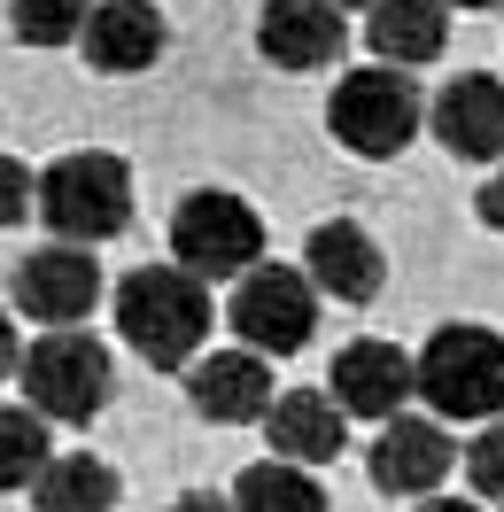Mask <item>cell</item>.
<instances>
[{
  "label": "cell",
  "mask_w": 504,
  "mask_h": 512,
  "mask_svg": "<svg viewBox=\"0 0 504 512\" xmlns=\"http://www.w3.org/2000/svg\"><path fill=\"white\" fill-rule=\"evenodd\" d=\"M419 396L442 419H489L504 412V342L489 326H435L427 350H419Z\"/></svg>",
  "instance_id": "3957f363"
},
{
  "label": "cell",
  "mask_w": 504,
  "mask_h": 512,
  "mask_svg": "<svg viewBox=\"0 0 504 512\" xmlns=\"http://www.w3.org/2000/svg\"><path fill=\"white\" fill-rule=\"evenodd\" d=\"M94 8H101V0H16L8 24H16L24 47H70V39H86Z\"/></svg>",
  "instance_id": "44dd1931"
},
{
  "label": "cell",
  "mask_w": 504,
  "mask_h": 512,
  "mask_svg": "<svg viewBox=\"0 0 504 512\" xmlns=\"http://www.w3.org/2000/svg\"><path fill=\"white\" fill-rule=\"evenodd\" d=\"M442 32H450V8H442V0H380L373 16H365V47H373L388 70L435 63Z\"/></svg>",
  "instance_id": "e0dca14e"
},
{
  "label": "cell",
  "mask_w": 504,
  "mask_h": 512,
  "mask_svg": "<svg viewBox=\"0 0 504 512\" xmlns=\"http://www.w3.org/2000/svg\"><path fill=\"white\" fill-rule=\"evenodd\" d=\"M435 140L458 163H497L504 156V86L497 78H450L435 94Z\"/></svg>",
  "instance_id": "4fadbf2b"
},
{
  "label": "cell",
  "mask_w": 504,
  "mask_h": 512,
  "mask_svg": "<svg viewBox=\"0 0 504 512\" xmlns=\"http://www.w3.org/2000/svg\"><path fill=\"white\" fill-rule=\"evenodd\" d=\"M39 218H47L55 241L94 249V241H109V233L132 225V171L117 156H101V148L55 156L39 171Z\"/></svg>",
  "instance_id": "7a4b0ae2"
},
{
  "label": "cell",
  "mask_w": 504,
  "mask_h": 512,
  "mask_svg": "<svg viewBox=\"0 0 504 512\" xmlns=\"http://www.w3.org/2000/svg\"><path fill=\"white\" fill-rule=\"evenodd\" d=\"M101 303V264L78 241H55V249H32L16 264V311L39 326H78Z\"/></svg>",
  "instance_id": "ba28073f"
},
{
  "label": "cell",
  "mask_w": 504,
  "mask_h": 512,
  "mask_svg": "<svg viewBox=\"0 0 504 512\" xmlns=\"http://www.w3.org/2000/svg\"><path fill=\"white\" fill-rule=\"evenodd\" d=\"M334 8H380V0H334Z\"/></svg>",
  "instance_id": "f1b7e54d"
},
{
  "label": "cell",
  "mask_w": 504,
  "mask_h": 512,
  "mask_svg": "<svg viewBox=\"0 0 504 512\" xmlns=\"http://www.w3.org/2000/svg\"><path fill=\"white\" fill-rule=\"evenodd\" d=\"M233 334H241V350H264V357H295L311 342L318 326V288L311 272H287V264H256L241 272V288H233Z\"/></svg>",
  "instance_id": "52a82bcc"
},
{
  "label": "cell",
  "mask_w": 504,
  "mask_h": 512,
  "mask_svg": "<svg viewBox=\"0 0 504 512\" xmlns=\"http://www.w3.org/2000/svg\"><path fill=\"white\" fill-rule=\"evenodd\" d=\"M334 404H342L349 419H396L404 412V396H419V357H404L396 342H349L342 357H334Z\"/></svg>",
  "instance_id": "9c48e42d"
},
{
  "label": "cell",
  "mask_w": 504,
  "mask_h": 512,
  "mask_svg": "<svg viewBox=\"0 0 504 512\" xmlns=\"http://www.w3.org/2000/svg\"><path fill=\"white\" fill-rule=\"evenodd\" d=\"M163 55V16L156 0H101L94 24H86V63L94 70H148Z\"/></svg>",
  "instance_id": "2e32d148"
},
{
  "label": "cell",
  "mask_w": 504,
  "mask_h": 512,
  "mask_svg": "<svg viewBox=\"0 0 504 512\" xmlns=\"http://www.w3.org/2000/svg\"><path fill=\"white\" fill-rule=\"evenodd\" d=\"M8 373H24V357H16V326L0 319V381H8Z\"/></svg>",
  "instance_id": "484cf974"
},
{
  "label": "cell",
  "mask_w": 504,
  "mask_h": 512,
  "mask_svg": "<svg viewBox=\"0 0 504 512\" xmlns=\"http://www.w3.org/2000/svg\"><path fill=\"white\" fill-rule=\"evenodd\" d=\"M326 117H334V140H342L349 156H396L411 132H419V86H411L404 70H349L342 86H334V101H326Z\"/></svg>",
  "instance_id": "8992f818"
},
{
  "label": "cell",
  "mask_w": 504,
  "mask_h": 512,
  "mask_svg": "<svg viewBox=\"0 0 504 512\" xmlns=\"http://www.w3.org/2000/svg\"><path fill=\"white\" fill-rule=\"evenodd\" d=\"M303 264H311V288H326L334 303H373V295H380V272H388L380 249H373V233H365V225H349V218L311 225Z\"/></svg>",
  "instance_id": "5bb4252c"
},
{
  "label": "cell",
  "mask_w": 504,
  "mask_h": 512,
  "mask_svg": "<svg viewBox=\"0 0 504 512\" xmlns=\"http://www.w3.org/2000/svg\"><path fill=\"white\" fill-rule=\"evenodd\" d=\"M171 512H233V505L210 497V489H187V497H171Z\"/></svg>",
  "instance_id": "d4e9b609"
},
{
  "label": "cell",
  "mask_w": 504,
  "mask_h": 512,
  "mask_svg": "<svg viewBox=\"0 0 504 512\" xmlns=\"http://www.w3.org/2000/svg\"><path fill=\"white\" fill-rule=\"evenodd\" d=\"M32 505L39 512H117V474L101 458H86V450H63L32 481Z\"/></svg>",
  "instance_id": "ac0fdd59"
},
{
  "label": "cell",
  "mask_w": 504,
  "mask_h": 512,
  "mask_svg": "<svg viewBox=\"0 0 504 512\" xmlns=\"http://www.w3.org/2000/svg\"><path fill=\"white\" fill-rule=\"evenodd\" d=\"M419 512H473V505H466V497H427Z\"/></svg>",
  "instance_id": "4316f807"
},
{
  "label": "cell",
  "mask_w": 504,
  "mask_h": 512,
  "mask_svg": "<svg viewBox=\"0 0 504 512\" xmlns=\"http://www.w3.org/2000/svg\"><path fill=\"white\" fill-rule=\"evenodd\" d=\"M210 280H194L187 264H140L125 288H117V326H125V342L140 350V365H163V373H179L194 365L202 350V334H210Z\"/></svg>",
  "instance_id": "6da1fadb"
},
{
  "label": "cell",
  "mask_w": 504,
  "mask_h": 512,
  "mask_svg": "<svg viewBox=\"0 0 504 512\" xmlns=\"http://www.w3.org/2000/svg\"><path fill=\"white\" fill-rule=\"evenodd\" d=\"M373 489L380 497H427L442 474H450V435H442L435 419H380V435H373Z\"/></svg>",
  "instance_id": "7c38bea8"
},
{
  "label": "cell",
  "mask_w": 504,
  "mask_h": 512,
  "mask_svg": "<svg viewBox=\"0 0 504 512\" xmlns=\"http://www.w3.org/2000/svg\"><path fill=\"white\" fill-rule=\"evenodd\" d=\"M481 225L504 233V171H489V187H481Z\"/></svg>",
  "instance_id": "cb8c5ba5"
},
{
  "label": "cell",
  "mask_w": 504,
  "mask_h": 512,
  "mask_svg": "<svg viewBox=\"0 0 504 512\" xmlns=\"http://www.w3.org/2000/svg\"><path fill=\"white\" fill-rule=\"evenodd\" d=\"M466 481L481 489V497H497V505H504V419H489V427L473 435V450H466Z\"/></svg>",
  "instance_id": "7402d4cb"
},
{
  "label": "cell",
  "mask_w": 504,
  "mask_h": 512,
  "mask_svg": "<svg viewBox=\"0 0 504 512\" xmlns=\"http://www.w3.org/2000/svg\"><path fill=\"white\" fill-rule=\"evenodd\" d=\"M233 512H326V489H318L311 466H287V458H264L233 481Z\"/></svg>",
  "instance_id": "d6986e66"
},
{
  "label": "cell",
  "mask_w": 504,
  "mask_h": 512,
  "mask_svg": "<svg viewBox=\"0 0 504 512\" xmlns=\"http://www.w3.org/2000/svg\"><path fill=\"white\" fill-rule=\"evenodd\" d=\"M342 8L334 0H264L256 16V55L280 70H326L342 55Z\"/></svg>",
  "instance_id": "8fae6325"
},
{
  "label": "cell",
  "mask_w": 504,
  "mask_h": 512,
  "mask_svg": "<svg viewBox=\"0 0 504 512\" xmlns=\"http://www.w3.org/2000/svg\"><path fill=\"white\" fill-rule=\"evenodd\" d=\"M55 458H47V419L24 404H0V489H32Z\"/></svg>",
  "instance_id": "ffe728a7"
},
{
  "label": "cell",
  "mask_w": 504,
  "mask_h": 512,
  "mask_svg": "<svg viewBox=\"0 0 504 512\" xmlns=\"http://www.w3.org/2000/svg\"><path fill=\"white\" fill-rule=\"evenodd\" d=\"M187 404L202 419H218V427H249L280 404V388H272V357L264 350H218L202 357L187 373Z\"/></svg>",
  "instance_id": "30bf717a"
},
{
  "label": "cell",
  "mask_w": 504,
  "mask_h": 512,
  "mask_svg": "<svg viewBox=\"0 0 504 512\" xmlns=\"http://www.w3.org/2000/svg\"><path fill=\"white\" fill-rule=\"evenodd\" d=\"M442 8H504V0H442Z\"/></svg>",
  "instance_id": "83f0119b"
},
{
  "label": "cell",
  "mask_w": 504,
  "mask_h": 512,
  "mask_svg": "<svg viewBox=\"0 0 504 512\" xmlns=\"http://www.w3.org/2000/svg\"><path fill=\"white\" fill-rule=\"evenodd\" d=\"M24 396H32L39 419H63V427H86L109 404V350L78 326H47L32 350H24Z\"/></svg>",
  "instance_id": "277c9868"
},
{
  "label": "cell",
  "mask_w": 504,
  "mask_h": 512,
  "mask_svg": "<svg viewBox=\"0 0 504 512\" xmlns=\"http://www.w3.org/2000/svg\"><path fill=\"white\" fill-rule=\"evenodd\" d=\"M256 256H264V225L241 194H218L202 187L179 202V218H171V264H187L194 280H241L256 272Z\"/></svg>",
  "instance_id": "5b68a950"
},
{
  "label": "cell",
  "mask_w": 504,
  "mask_h": 512,
  "mask_svg": "<svg viewBox=\"0 0 504 512\" xmlns=\"http://www.w3.org/2000/svg\"><path fill=\"white\" fill-rule=\"evenodd\" d=\"M264 427H272V450L287 466H334L342 435H349V412L326 388H280V404L264 412Z\"/></svg>",
  "instance_id": "9a60e30c"
},
{
  "label": "cell",
  "mask_w": 504,
  "mask_h": 512,
  "mask_svg": "<svg viewBox=\"0 0 504 512\" xmlns=\"http://www.w3.org/2000/svg\"><path fill=\"white\" fill-rule=\"evenodd\" d=\"M24 210H39V179L16 156H0V225H16Z\"/></svg>",
  "instance_id": "603a6c76"
}]
</instances>
